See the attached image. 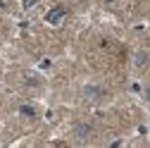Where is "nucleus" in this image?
Masks as SVG:
<instances>
[{
  "label": "nucleus",
  "mask_w": 150,
  "mask_h": 148,
  "mask_svg": "<svg viewBox=\"0 0 150 148\" xmlns=\"http://www.w3.org/2000/svg\"><path fill=\"white\" fill-rule=\"evenodd\" d=\"M33 3H36V0H24V5H26V7H29V5H33Z\"/></svg>",
  "instance_id": "obj_1"
},
{
  "label": "nucleus",
  "mask_w": 150,
  "mask_h": 148,
  "mask_svg": "<svg viewBox=\"0 0 150 148\" xmlns=\"http://www.w3.org/2000/svg\"><path fill=\"white\" fill-rule=\"evenodd\" d=\"M148 96H150V91H148Z\"/></svg>",
  "instance_id": "obj_2"
}]
</instances>
